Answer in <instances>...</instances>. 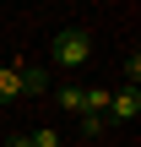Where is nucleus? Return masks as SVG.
<instances>
[{
    "mask_svg": "<svg viewBox=\"0 0 141 147\" xmlns=\"http://www.w3.org/2000/svg\"><path fill=\"white\" fill-rule=\"evenodd\" d=\"M49 60H54V65H65V71L87 65V60H92V38H87V27H60V33H54V44H49Z\"/></svg>",
    "mask_w": 141,
    "mask_h": 147,
    "instance_id": "f257e3e1",
    "label": "nucleus"
},
{
    "mask_svg": "<svg viewBox=\"0 0 141 147\" xmlns=\"http://www.w3.org/2000/svg\"><path fill=\"white\" fill-rule=\"evenodd\" d=\"M141 115V87H120V93H109V109H103V120L114 125V120H136Z\"/></svg>",
    "mask_w": 141,
    "mask_h": 147,
    "instance_id": "f03ea898",
    "label": "nucleus"
},
{
    "mask_svg": "<svg viewBox=\"0 0 141 147\" xmlns=\"http://www.w3.org/2000/svg\"><path fill=\"white\" fill-rule=\"evenodd\" d=\"M11 65H16L22 93H33V98H43V93H49V71H43V65H33V60H11Z\"/></svg>",
    "mask_w": 141,
    "mask_h": 147,
    "instance_id": "7ed1b4c3",
    "label": "nucleus"
},
{
    "mask_svg": "<svg viewBox=\"0 0 141 147\" xmlns=\"http://www.w3.org/2000/svg\"><path fill=\"white\" fill-rule=\"evenodd\" d=\"M22 98V82H16V65H0V104Z\"/></svg>",
    "mask_w": 141,
    "mask_h": 147,
    "instance_id": "20e7f679",
    "label": "nucleus"
},
{
    "mask_svg": "<svg viewBox=\"0 0 141 147\" xmlns=\"http://www.w3.org/2000/svg\"><path fill=\"white\" fill-rule=\"evenodd\" d=\"M76 131H82V142H92V136H103V131H109V120H103V115H82V120H76Z\"/></svg>",
    "mask_w": 141,
    "mask_h": 147,
    "instance_id": "39448f33",
    "label": "nucleus"
},
{
    "mask_svg": "<svg viewBox=\"0 0 141 147\" xmlns=\"http://www.w3.org/2000/svg\"><path fill=\"white\" fill-rule=\"evenodd\" d=\"M27 147H60V131L38 125V131H27Z\"/></svg>",
    "mask_w": 141,
    "mask_h": 147,
    "instance_id": "423d86ee",
    "label": "nucleus"
},
{
    "mask_svg": "<svg viewBox=\"0 0 141 147\" xmlns=\"http://www.w3.org/2000/svg\"><path fill=\"white\" fill-rule=\"evenodd\" d=\"M54 98H60V109H71V115H82V87H60Z\"/></svg>",
    "mask_w": 141,
    "mask_h": 147,
    "instance_id": "0eeeda50",
    "label": "nucleus"
},
{
    "mask_svg": "<svg viewBox=\"0 0 141 147\" xmlns=\"http://www.w3.org/2000/svg\"><path fill=\"white\" fill-rule=\"evenodd\" d=\"M120 71H125V87H136V82H141V55H130Z\"/></svg>",
    "mask_w": 141,
    "mask_h": 147,
    "instance_id": "6e6552de",
    "label": "nucleus"
}]
</instances>
